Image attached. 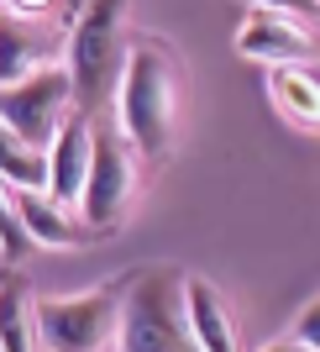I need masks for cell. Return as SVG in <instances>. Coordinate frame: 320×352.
Wrapping results in <instances>:
<instances>
[{"mask_svg": "<svg viewBox=\"0 0 320 352\" xmlns=\"http://www.w3.org/2000/svg\"><path fill=\"white\" fill-rule=\"evenodd\" d=\"M179 111H184L179 53L168 47V37H137L116 79V132L137 147L142 163H158L174 153Z\"/></svg>", "mask_w": 320, "mask_h": 352, "instance_id": "1", "label": "cell"}, {"mask_svg": "<svg viewBox=\"0 0 320 352\" xmlns=\"http://www.w3.org/2000/svg\"><path fill=\"white\" fill-rule=\"evenodd\" d=\"M121 352H200L184 310V274L168 263L142 268L121 284V321H116Z\"/></svg>", "mask_w": 320, "mask_h": 352, "instance_id": "2", "label": "cell"}, {"mask_svg": "<svg viewBox=\"0 0 320 352\" xmlns=\"http://www.w3.org/2000/svg\"><path fill=\"white\" fill-rule=\"evenodd\" d=\"M126 16L131 0H84L69 32V85L73 111L95 116L116 95L121 63H126Z\"/></svg>", "mask_w": 320, "mask_h": 352, "instance_id": "3", "label": "cell"}, {"mask_svg": "<svg viewBox=\"0 0 320 352\" xmlns=\"http://www.w3.org/2000/svg\"><path fill=\"white\" fill-rule=\"evenodd\" d=\"M137 184H142V158L137 147L116 132V126H95V147H89V174L84 190H79V221H84L95 236L121 232L131 200H137Z\"/></svg>", "mask_w": 320, "mask_h": 352, "instance_id": "4", "label": "cell"}, {"mask_svg": "<svg viewBox=\"0 0 320 352\" xmlns=\"http://www.w3.org/2000/svg\"><path fill=\"white\" fill-rule=\"evenodd\" d=\"M126 284V279H121ZM121 284L63 300H37V347L43 352H105L121 321Z\"/></svg>", "mask_w": 320, "mask_h": 352, "instance_id": "5", "label": "cell"}, {"mask_svg": "<svg viewBox=\"0 0 320 352\" xmlns=\"http://www.w3.org/2000/svg\"><path fill=\"white\" fill-rule=\"evenodd\" d=\"M73 111V85H69V69L53 63V69H37L16 85H0V121L11 126L21 142L43 147L58 137L63 116Z\"/></svg>", "mask_w": 320, "mask_h": 352, "instance_id": "6", "label": "cell"}, {"mask_svg": "<svg viewBox=\"0 0 320 352\" xmlns=\"http://www.w3.org/2000/svg\"><path fill=\"white\" fill-rule=\"evenodd\" d=\"M236 53L252 63H305L320 53L315 32L289 11H268V6H252L242 16V27H236Z\"/></svg>", "mask_w": 320, "mask_h": 352, "instance_id": "7", "label": "cell"}, {"mask_svg": "<svg viewBox=\"0 0 320 352\" xmlns=\"http://www.w3.org/2000/svg\"><path fill=\"white\" fill-rule=\"evenodd\" d=\"M89 147H95V116L73 111L63 116L58 137L47 142V184L43 190L58 200V206H79V190H84V174H89Z\"/></svg>", "mask_w": 320, "mask_h": 352, "instance_id": "8", "label": "cell"}, {"mask_svg": "<svg viewBox=\"0 0 320 352\" xmlns=\"http://www.w3.org/2000/svg\"><path fill=\"white\" fill-rule=\"evenodd\" d=\"M58 63V37L37 16H11L0 11V85H16L37 69Z\"/></svg>", "mask_w": 320, "mask_h": 352, "instance_id": "9", "label": "cell"}, {"mask_svg": "<svg viewBox=\"0 0 320 352\" xmlns=\"http://www.w3.org/2000/svg\"><path fill=\"white\" fill-rule=\"evenodd\" d=\"M11 200H16V216H21V226L32 232V242L37 248H73V242H89V226L79 221V210L58 206L47 190H16L11 184Z\"/></svg>", "mask_w": 320, "mask_h": 352, "instance_id": "10", "label": "cell"}, {"mask_svg": "<svg viewBox=\"0 0 320 352\" xmlns=\"http://www.w3.org/2000/svg\"><path fill=\"white\" fill-rule=\"evenodd\" d=\"M184 310L200 352H242V326L210 279H184Z\"/></svg>", "mask_w": 320, "mask_h": 352, "instance_id": "11", "label": "cell"}, {"mask_svg": "<svg viewBox=\"0 0 320 352\" xmlns=\"http://www.w3.org/2000/svg\"><path fill=\"white\" fill-rule=\"evenodd\" d=\"M268 95L278 116L294 121L299 132H320V74L305 63H273L268 69Z\"/></svg>", "mask_w": 320, "mask_h": 352, "instance_id": "12", "label": "cell"}, {"mask_svg": "<svg viewBox=\"0 0 320 352\" xmlns=\"http://www.w3.org/2000/svg\"><path fill=\"white\" fill-rule=\"evenodd\" d=\"M0 352H43L37 347V294L27 274H0Z\"/></svg>", "mask_w": 320, "mask_h": 352, "instance_id": "13", "label": "cell"}, {"mask_svg": "<svg viewBox=\"0 0 320 352\" xmlns=\"http://www.w3.org/2000/svg\"><path fill=\"white\" fill-rule=\"evenodd\" d=\"M0 179L16 184V190H43L47 184V153L21 142L5 121H0Z\"/></svg>", "mask_w": 320, "mask_h": 352, "instance_id": "14", "label": "cell"}, {"mask_svg": "<svg viewBox=\"0 0 320 352\" xmlns=\"http://www.w3.org/2000/svg\"><path fill=\"white\" fill-rule=\"evenodd\" d=\"M32 232L21 226V216H16V200H11V184L0 179V258L5 263H21V258H32Z\"/></svg>", "mask_w": 320, "mask_h": 352, "instance_id": "15", "label": "cell"}, {"mask_svg": "<svg viewBox=\"0 0 320 352\" xmlns=\"http://www.w3.org/2000/svg\"><path fill=\"white\" fill-rule=\"evenodd\" d=\"M294 342H305L310 352H320V300H310L299 310V321H294Z\"/></svg>", "mask_w": 320, "mask_h": 352, "instance_id": "16", "label": "cell"}, {"mask_svg": "<svg viewBox=\"0 0 320 352\" xmlns=\"http://www.w3.org/2000/svg\"><path fill=\"white\" fill-rule=\"evenodd\" d=\"M252 6H268V11H289V16H315L320 0H252Z\"/></svg>", "mask_w": 320, "mask_h": 352, "instance_id": "17", "label": "cell"}, {"mask_svg": "<svg viewBox=\"0 0 320 352\" xmlns=\"http://www.w3.org/2000/svg\"><path fill=\"white\" fill-rule=\"evenodd\" d=\"M0 11H11V16H43V11H53V0H0Z\"/></svg>", "mask_w": 320, "mask_h": 352, "instance_id": "18", "label": "cell"}, {"mask_svg": "<svg viewBox=\"0 0 320 352\" xmlns=\"http://www.w3.org/2000/svg\"><path fill=\"white\" fill-rule=\"evenodd\" d=\"M262 352H310V347H305V342H294V337H289V342H273V347H262Z\"/></svg>", "mask_w": 320, "mask_h": 352, "instance_id": "19", "label": "cell"}]
</instances>
